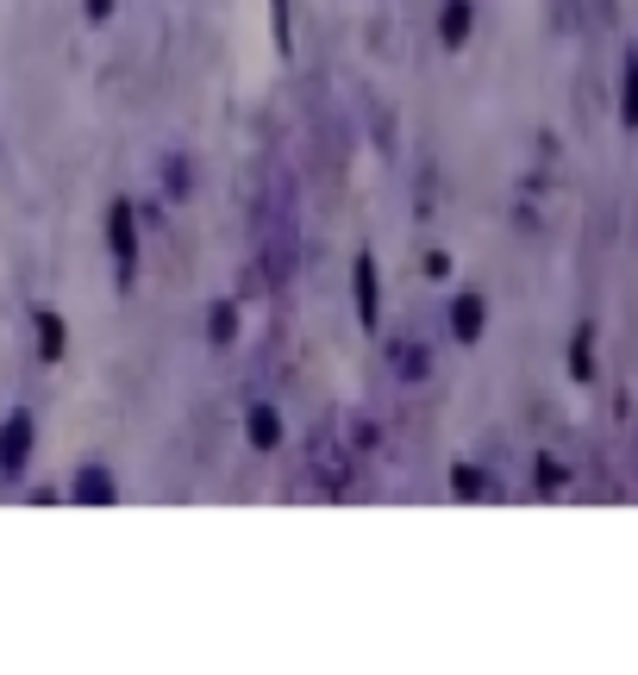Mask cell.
<instances>
[{
	"label": "cell",
	"instance_id": "obj_1",
	"mask_svg": "<svg viewBox=\"0 0 638 675\" xmlns=\"http://www.w3.org/2000/svg\"><path fill=\"white\" fill-rule=\"evenodd\" d=\"M20 450H26V425H13V432H7V445H0V457H7V470H13V457H20Z\"/></svg>",
	"mask_w": 638,
	"mask_h": 675
}]
</instances>
